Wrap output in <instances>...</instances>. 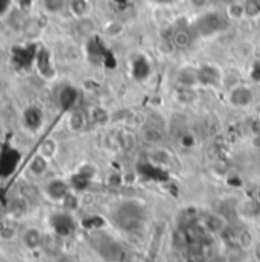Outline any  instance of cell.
<instances>
[{"mask_svg":"<svg viewBox=\"0 0 260 262\" xmlns=\"http://www.w3.org/2000/svg\"><path fill=\"white\" fill-rule=\"evenodd\" d=\"M143 220V210L137 203H124L116 212L117 224L125 230H134L140 226Z\"/></svg>","mask_w":260,"mask_h":262,"instance_id":"obj_1","label":"cell"},{"mask_svg":"<svg viewBox=\"0 0 260 262\" xmlns=\"http://www.w3.org/2000/svg\"><path fill=\"white\" fill-rule=\"evenodd\" d=\"M224 28H225V20H224L222 15H219L216 12L202 15L201 18H198L195 25L196 34H199L201 37L215 35V34L221 32Z\"/></svg>","mask_w":260,"mask_h":262,"instance_id":"obj_2","label":"cell"},{"mask_svg":"<svg viewBox=\"0 0 260 262\" xmlns=\"http://www.w3.org/2000/svg\"><path fill=\"white\" fill-rule=\"evenodd\" d=\"M20 162V152L14 146H5L0 151V176L6 177L14 172V169L18 166Z\"/></svg>","mask_w":260,"mask_h":262,"instance_id":"obj_3","label":"cell"},{"mask_svg":"<svg viewBox=\"0 0 260 262\" xmlns=\"http://www.w3.org/2000/svg\"><path fill=\"white\" fill-rule=\"evenodd\" d=\"M253 102V90L247 85H238L230 93V104L236 108L248 107Z\"/></svg>","mask_w":260,"mask_h":262,"instance_id":"obj_4","label":"cell"},{"mask_svg":"<svg viewBox=\"0 0 260 262\" xmlns=\"http://www.w3.org/2000/svg\"><path fill=\"white\" fill-rule=\"evenodd\" d=\"M23 124L29 131H38L43 125V112L38 107H28L23 112Z\"/></svg>","mask_w":260,"mask_h":262,"instance_id":"obj_5","label":"cell"},{"mask_svg":"<svg viewBox=\"0 0 260 262\" xmlns=\"http://www.w3.org/2000/svg\"><path fill=\"white\" fill-rule=\"evenodd\" d=\"M198 84L201 85H218L221 81V73L213 66H202L196 70Z\"/></svg>","mask_w":260,"mask_h":262,"instance_id":"obj_6","label":"cell"},{"mask_svg":"<svg viewBox=\"0 0 260 262\" xmlns=\"http://www.w3.org/2000/svg\"><path fill=\"white\" fill-rule=\"evenodd\" d=\"M68 192H70V186L65 183L64 180L55 179L46 185V195L52 198L54 201H63Z\"/></svg>","mask_w":260,"mask_h":262,"instance_id":"obj_7","label":"cell"},{"mask_svg":"<svg viewBox=\"0 0 260 262\" xmlns=\"http://www.w3.org/2000/svg\"><path fill=\"white\" fill-rule=\"evenodd\" d=\"M78 98L79 92L73 85H63L58 92V105L63 110H70L72 107H75Z\"/></svg>","mask_w":260,"mask_h":262,"instance_id":"obj_8","label":"cell"},{"mask_svg":"<svg viewBox=\"0 0 260 262\" xmlns=\"http://www.w3.org/2000/svg\"><path fill=\"white\" fill-rule=\"evenodd\" d=\"M52 226L55 229V232L60 235V236H67L73 232L75 229V224H73V220L68 213H57L54 215L52 218Z\"/></svg>","mask_w":260,"mask_h":262,"instance_id":"obj_9","label":"cell"},{"mask_svg":"<svg viewBox=\"0 0 260 262\" xmlns=\"http://www.w3.org/2000/svg\"><path fill=\"white\" fill-rule=\"evenodd\" d=\"M34 63L37 64V69H38V73L44 78H52L55 75V69L51 63V58H49V52L46 51H41L35 55V60Z\"/></svg>","mask_w":260,"mask_h":262,"instance_id":"obj_10","label":"cell"},{"mask_svg":"<svg viewBox=\"0 0 260 262\" xmlns=\"http://www.w3.org/2000/svg\"><path fill=\"white\" fill-rule=\"evenodd\" d=\"M101 255L108 259V261H121L122 259V249L111 239H104L101 249H99Z\"/></svg>","mask_w":260,"mask_h":262,"instance_id":"obj_11","label":"cell"},{"mask_svg":"<svg viewBox=\"0 0 260 262\" xmlns=\"http://www.w3.org/2000/svg\"><path fill=\"white\" fill-rule=\"evenodd\" d=\"M132 75L138 81H143V79H146L151 75V66H149L146 58L138 57V58L134 60V63H132Z\"/></svg>","mask_w":260,"mask_h":262,"instance_id":"obj_12","label":"cell"},{"mask_svg":"<svg viewBox=\"0 0 260 262\" xmlns=\"http://www.w3.org/2000/svg\"><path fill=\"white\" fill-rule=\"evenodd\" d=\"M192 34L187 31V29H177L172 35V43L174 46L180 48V49H186L192 45Z\"/></svg>","mask_w":260,"mask_h":262,"instance_id":"obj_13","label":"cell"},{"mask_svg":"<svg viewBox=\"0 0 260 262\" xmlns=\"http://www.w3.org/2000/svg\"><path fill=\"white\" fill-rule=\"evenodd\" d=\"M43 243V235L38 229H28L23 235V244L28 249H37Z\"/></svg>","mask_w":260,"mask_h":262,"instance_id":"obj_14","label":"cell"},{"mask_svg":"<svg viewBox=\"0 0 260 262\" xmlns=\"http://www.w3.org/2000/svg\"><path fill=\"white\" fill-rule=\"evenodd\" d=\"M68 8L76 18H85L90 11V3L88 0H70Z\"/></svg>","mask_w":260,"mask_h":262,"instance_id":"obj_15","label":"cell"},{"mask_svg":"<svg viewBox=\"0 0 260 262\" xmlns=\"http://www.w3.org/2000/svg\"><path fill=\"white\" fill-rule=\"evenodd\" d=\"M48 166H49V159L44 157L43 154H37L29 163V169L35 176H43L48 171Z\"/></svg>","mask_w":260,"mask_h":262,"instance_id":"obj_16","label":"cell"},{"mask_svg":"<svg viewBox=\"0 0 260 262\" xmlns=\"http://www.w3.org/2000/svg\"><path fill=\"white\" fill-rule=\"evenodd\" d=\"M178 82L183 85V87H192L198 84V73L196 70H181L180 76H178Z\"/></svg>","mask_w":260,"mask_h":262,"instance_id":"obj_17","label":"cell"},{"mask_svg":"<svg viewBox=\"0 0 260 262\" xmlns=\"http://www.w3.org/2000/svg\"><path fill=\"white\" fill-rule=\"evenodd\" d=\"M242 5L245 11V17H250V18L260 17V0H244Z\"/></svg>","mask_w":260,"mask_h":262,"instance_id":"obj_18","label":"cell"},{"mask_svg":"<svg viewBox=\"0 0 260 262\" xmlns=\"http://www.w3.org/2000/svg\"><path fill=\"white\" fill-rule=\"evenodd\" d=\"M143 139L149 143H160L164 139L163 131L155 128V127H146L143 130Z\"/></svg>","mask_w":260,"mask_h":262,"instance_id":"obj_19","label":"cell"},{"mask_svg":"<svg viewBox=\"0 0 260 262\" xmlns=\"http://www.w3.org/2000/svg\"><path fill=\"white\" fill-rule=\"evenodd\" d=\"M68 125H70V128L73 131L82 130L84 125H85V116H84V113H81V112H73L72 116H70Z\"/></svg>","mask_w":260,"mask_h":262,"instance_id":"obj_20","label":"cell"},{"mask_svg":"<svg viewBox=\"0 0 260 262\" xmlns=\"http://www.w3.org/2000/svg\"><path fill=\"white\" fill-rule=\"evenodd\" d=\"M57 149H58L57 142H55L54 139H46V140L43 142V145H41V149H40L41 152H40V154H43L44 157L51 159V157H54V156H55Z\"/></svg>","mask_w":260,"mask_h":262,"instance_id":"obj_21","label":"cell"},{"mask_svg":"<svg viewBox=\"0 0 260 262\" xmlns=\"http://www.w3.org/2000/svg\"><path fill=\"white\" fill-rule=\"evenodd\" d=\"M187 244H189V236H187V232L186 230H177L175 233H174V246L178 249V250H183V249H186L187 247Z\"/></svg>","mask_w":260,"mask_h":262,"instance_id":"obj_22","label":"cell"},{"mask_svg":"<svg viewBox=\"0 0 260 262\" xmlns=\"http://www.w3.org/2000/svg\"><path fill=\"white\" fill-rule=\"evenodd\" d=\"M44 9L51 14H57L61 12L65 6V0H43Z\"/></svg>","mask_w":260,"mask_h":262,"instance_id":"obj_23","label":"cell"},{"mask_svg":"<svg viewBox=\"0 0 260 262\" xmlns=\"http://www.w3.org/2000/svg\"><path fill=\"white\" fill-rule=\"evenodd\" d=\"M227 14L231 18H242L245 17V11H244V5L242 3H231L227 8Z\"/></svg>","mask_w":260,"mask_h":262,"instance_id":"obj_24","label":"cell"},{"mask_svg":"<svg viewBox=\"0 0 260 262\" xmlns=\"http://www.w3.org/2000/svg\"><path fill=\"white\" fill-rule=\"evenodd\" d=\"M124 32V25L119 23V21H110L107 26H105V34L110 35V37H117Z\"/></svg>","mask_w":260,"mask_h":262,"instance_id":"obj_25","label":"cell"},{"mask_svg":"<svg viewBox=\"0 0 260 262\" xmlns=\"http://www.w3.org/2000/svg\"><path fill=\"white\" fill-rule=\"evenodd\" d=\"M207 227L210 229V232H222L224 230V221L221 220V216H210L207 220Z\"/></svg>","mask_w":260,"mask_h":262,"instance_id":"obj_26","label":"cell"},{"mask_svg":"<svg viewBox=\"0 0 260 262\" xmlns=\"http://www.w3.org/2000/svg\"><path fill=\"white\" fill-rule=\"evenodd\" d=\"M238 244H239V247H241L242 250L250 249V247L253 246V235H251L248 230H244V232L239 235V238H238Z\"/></svg>","mask_w":260,"mask_h":262,"instance_id":"obj_27","label":"cell"},{"mask_svg":"<svg viewBox=\"0 0 260 262\" xmlns=\"http://www.w3.org/2000/svg\"><path fill=\"white\" fill-rule=\"evenodd\" d=\"M63 203H64L65 209H67V210H73V209H76V207H78V198L73 195V194H70V192L64 196Z\"/></svg>","mask_w":260,"mask_h":262,"instance_id":"obj_28","label":"cell"},{"mask_svg":"<svg viewBox=\"0 0 260 262\" xmlns=\"http://www.w3.org/2000/svg\"><path fill=\"white\" fill-rule=\"evenodd\" d=\"M107 119V113L102 108H94L93 110V121L94 122H104Z\"/></svg>","mask_w":260,"mask_h":262,"instance_id":"obj_29","label":"cell"},{"mask_svg":"<svg viewBox=\"0 0 260 262\" xmlns=\"http://www.w3.org/2000/svg\"><path fill=\"white\" fill-rule=\"evenodd\" d=\"M250 75H251L253 81H256V82H260V63H256V64L253 66V69H251Z\"/></svg>","mask_w":260,"mask_h":262,"instance_id":"obj_30","label":"cell"},{"mask_svg":"<svg viewBox=\"0 0 260 262\" xmlns=\"http://www.w3.org/2000/svg\"><path fill=\"white\" fill-rule=\"evenodd\" d=\"M11 5V0H0V15H3Z\"/></svg>","mask_w":260,"mask_h":262,"instance_id":"obj_31","label":"cell"},{"mask_svg":"<svg viewBox=\"0 0 260 262\" xmlns=\"http://www.w3.org/2000/svg\"><path fill=\"white\" fill-rule=\"evenodd\" d=\"M191 2L195 5L196 8H202V6H205V5H207V2H208V0H191Z\"/></svg>","mask_w":260,"mask_h":262,"instance_id":"obj_32","label":"cell"},{"mask_svg":"<svg viewBox=\"0 0 260 262\" xmlns=\"http://www.w3.org/2000/svg\"><path fill=\"white\" fill-rule=\"evenodd\" d=\"M253 145H254V148L260 149V133H257V134L253 137Z\"/></svg>","mask_w":260,"mask_h":262,"instance_id":"obj_33","label":"cell"},{"mask_svg":"<svg viewBox=\"0 0 260 262\" xmlns=\"http://www.w3.org/2000/svg\"><path fill=\"white\" fill-rule=\"evenodd\" d=\"M254 258L260 261V243H257L256 246H254Z\"/></svg>","mask_w":260,"mask_h":262,"instance_id":"obj_34","label":"cell"},{"mask_svg":"<svg viewBox=\"0 0 260 262\" xmlns=\"http://www.w3.org/2000/svg\"><path fill=\"white\" fill-rule=\"evenodd\" d=\"M256 113H257V119H259V122H260V105H259V107H257Z\"/></svg>","mask_w":260,"mask_h":262,"instance_id":"obj_35","label":"cell"},{"mask_svg":"<svg viewBox=\"0 0 260 262\" xmlns=\"http://www.w3.org/2000/svg\"><path fill=\"white\" fill-rule=\"evenodd\" d=\"M244 262H260V261H257V259L254 258V259H247V261H244Z\"/></svg>","mask_w":260,"mask_h":262,"instance_id":"obj_36","label":"cell"},{"mask_svg":"<svg viewBox=\"0 0 260 262\" xmlns=\"http://www.w3.org/2000/svg\"><path fill=\"white\" fill-rule=\"evenodd\" d=\"M257 198H259V201H260V188H259V191H257Z\"/></svg>","mask_w":260,"mask_h":262,"instance_id":"obj_37","label":"cell"},{"mask_svg":"<svg viewBox=\"0 0 260 262\" xmlns=\"http://www.w3.org/2000/svg\"><path fill=\"white\" fill-rule=\"evenodd\" d=\"M259 224H260V220H259Z\"/></svg>","mask_w":260,"mask_h":262,"instance_id":"obj_38","label":"cell"}]
</instances>
